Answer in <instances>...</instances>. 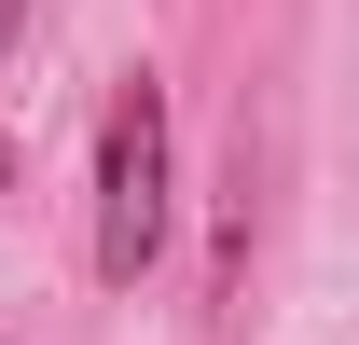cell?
Wrapping results in <instances>:
<instances>
[{"mask_svg": "<svg viewBox=\"0 0 359 345\" xmlns=\"http://www.w3.org/2000/svg\"><path fill=\"white\" fill-rule=\"evenodd\" d=\"M152 249H166V83L125 69L111 111H97V276L138 290Z\"/></svg>", "mask_w": 359, "mask_h": 345, "instance_id": "cell-1", "label": "cell"}, {"mask_svg": "<svg viewBox=\"0 0 359 345\" xmlns=\"http://www.w3.org/2000/svg\"><path fill=\"white\" fill-rule=\"evenodd\" d=\"M14 28H28V0H0V42H14Z\"/></svg>", "mask_w": 359, "mask_h": 345, "instance_id": "cell-2", "label": "cell"}]
</instances>
